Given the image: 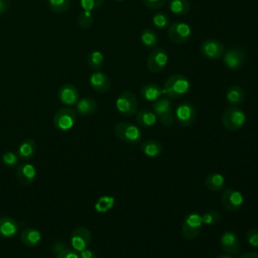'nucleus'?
Masks as SVG:
<instances>
[{
  "label": "nucleus",
  "instance_id": "f257e3e1",
  "mask_svg": "<svg viewBox=\"0 0 258 258\" xmlns=\"http://www.w3.org/2000/svg\"><path fill=\"white\" fill-rule=\"evenodd\" d=\"M190 88L188 78L182 74H174L166 79L162 87L163 94L171 99H178L184 96Z\"/></svg>",
  "mask_w": 258,
  "mask_h": 258
},
{
  "label": "nucleus",
  "instance_id": "f03ea898",
  "mask_svg": "<svg viewBox=\"0 0 258 258\" xmlns=\"http://www.w3.org/2000/svg\"><path fill=\"white\" fill-rule=\"evenodd\" d=\"M172 109L173 106L168 97H160L152 104V111L163 127H170L173 125L175 118Z\"/></svg>",
  "mask_w": 258,
  "mask_h": 258
},
{
  "label": "nucleus",
  "instance_id": "7ed1b4c3",
  "mask_svg": "<svg viewBox=\"0 0 258 258\" xmlns=\"http://www.w3.org/2000/svg\"><path fill=\"white\" fill-rule=\"evenodd\" d=\"M247 121L246 113L238 106L227 107L222 113V123L230 131L242 128Z\"/></svg>",
  "mask_w": 258,
  "mask_h": 258
},
{
  "label": "nucleus",
  "instance_id": "20e7f679",
  "mask_svg": "<svg viewBox=\"0 0 258 258\" xmlns=\"http://www.w3.org/2000/svg\"><path fill=\"white\" fill-rule=\"evenodd\" d=\"M115 134L116 136L131 145H135L139 143L142 137V133L140 130V127L138 125H135L131 122L127 121H122L116 124L115 126Z\"/></svg>",
  "mask_w": 258,
  "mask_h": 258
},
{
  "label": "nucleus",
  "instance_id": "39448f33",
  "mask_svg": "<svg viewBox=\"0 0 258 258\" xmlns=\"http://www.w3.org/2000/svg\"><path fill=\"white\" fill-rule=\"evenodd\" d=\"M116 109L120 115L125 117L135 115L138 111V101L136 96L130 91L121 93L116 100Z\"/></svg>",
  "mask_w": 258,
  "mask_h": 258
},
{
  "label": "nucleus",
  "instance_id": "423d86ee",
  "mask_svg": "<svg viewBox=\"0 0 258 258\" xmlns=\"http://www.w3.org/2000/svg\"><path fill=\"white\" fill-rule=\"evenodd\" d=\"M202 226V216L198 213H189L185 216L181 224V234L185 239L194 240L199 236Z\"/></svg>",
  "mask_w": 258,
  "mask_h": 258
},
{
  "label": "nucleus",
  "instance_id": "0eeeda50",
  "mask_svg": "<svg viewBox=\"0 0 258 258\" xmlns=\"http://www.w3.org/2000/svg\"><path fill=\"white\" fill-rule=\"evenodd\" d=\"M168 62V54L167 51L163 47H154L148 54L146 66L147 69L153 73L157 74L162 72Z\"/></svg>",
  "mask_w": 258,
  "mask_h": 258
},
{
  "label": "nucleus",
  "instance_id": "6e6552de",
  "mask_svg": "<svg viewBox=\"0 0 258 258\" xmlns=\"http://www.w3.org/2000/svg\"><path fill=\"white\" fill-rule=\"evenodd\" d=\"M201 54L208 59H221L225 53L224 44L215 38H207L200 45Z\"/></svg>",
  "mask_w": 258,
  "mask_h": 258
},
{
  "label": "nucleus",
  "instance_id": "1a4fd4ad",
  "mask_svg": "<svg viewBox=\"0 0 258 258\" xmlns=\"http://www.w3.org/2000/svg\"><path fill=\"white\" fill-rule=\"evenodd\" d=\"M77 121V113L71 108L58 109L53 115V125L57 130L68 131Z\"/></svg>",
  "mask_w": 258,
  "mask_h": 258
},
{
  "label": "nucleus",
  "instance_id": "9d476101",
  "mask_svg": "<svg viewBox=\"0 0 258 258\" xmlns=\"http://www.w3.org/2000/svg\"><path fill=\"white\" fill-rule=\"evenodd\" d=\"M167 35L169 39L174 43H185L191 36V27L185 22H173L168 26Z\"/></svg>",
  "mask_w": 258,
  "mask_h": 258
},
{
  "label": "nucleus",
  "instance_id": "9b49d317",
  "mask_svg": "<svg viewBox=\"0 0 258 258\" xmlns=\"http://www.w3.org/2000/svg\"><path fill=\"white\" fill-rule=\"evenodd\" d=\"M221 203L227 211L237 212L244 204V197L239 190L233 187L225 188L221 195Z\"/></svg>",
  "mask_w": 258,
  "mask_h": 258
},
{
  "label": "nucleus",
  "instance_id": "f8f14e48",
  "mask_svg": "<svg viewBox=\"0 0 258 258\" xmlns=\"http://www.w3.org/2000/svg\"><path fill=\"white\" fill-rule=\"evenodd\" d=\"M174 118L183 127L191 126L197 119V110L191 103L183 102L176 107Z\"/></svg>",
  "mask_w": 258,
  "mask_h": 258
},
{
  "label": "nucleus",
  "instance_id": "ddd939ff",
  "mask_svg": "<svg viewBox=\"0 0 258 258\" xmlns=\"http://www.w3.org/2000/svg\"><path fill=\"white\" fill-rule=\"evenodd\" d=\"M224 66L229 70H238L242 68L246 61V53L241 47H231L225 51L223 57Z\"/></svg>",
  "mask_w": 258,
  "mask_h": 258
},
{
  "label": "nucleus",
  "instance_id": "4468645a",
  "mask_svg": "<svg viewBox=\"0 0 258 258\" xmlns=\"http://www.w3.org/2000/svg\"><path fill=\"white\" fill-rule=\"evenodd\" d=\"M92 242V234L86 227L76 228L71 235L72 248L78 253L87 249Z\"/></svg>",
  "mask_w": 258,
  "mask_h": 258
},
{
  "label": "nucleus",
  "instance_id": "2eb2a0df",
  "mask_svg": "<svg viewBox=\"0 0 258 258\" xmlns=\"http://www.w3.org/2000/svg\"><path fill=\"white\" fill-rule=\"evenodd\" d=\"M220 245L226 254L235 256L240 252L241 244L238 236L232 231H225L220 238Z\"/></svg>",
  "mask_w": 258,
  "mask_h": 258
},
{
  "label": "nucleus",
  "instance_id": "dca6fc26",
  "mask_svg": "<svg viewBox=\"0 0 258 258\" xmlns=\"http://www.w3.org/2000/svg\"><path fill=\"white\" fill-rule=\"evenodd\" d=\"M89 82L92 89L100 94L107 93L111 88V79L107 74L100 71L92 73L89 78Z\"/></svg>",
  "mask_w": 258,
  "mask_h": 258
},
{
  "label": "nucleus",
  "instance_id": "f3484780",
  "mask_svg": "<svg viewBox=\"0 0 258 258\" xmlns=\"http://www.w3.org/2000/svg\"><path fill=\"white\" fill-rule=\"evenodd\" d=\"M16 178L24 185L31 184L36 178V168L31 163H21L16 168Z\"/></svg>",
  "mask_w": 258,
  "mask_h": 258
},
{
  "label": "nucleus",
  "instance_id": "a211bd4d",
  "mask_svg": "<svg viewBox=\"0 0 258 258\" xmlns=\"http://www.w3.org/2000/svg\"><path fill=\"white\" fill-rule=\"evenodd\" d=\"M58 99L66 106H73L79 101V91L73 84H64L58 90Z\"/></svg>",
  "mask_w": 258,
  "mask_h": 258
},
{
  "label": "nucleus",
  "instance_id": "6ab92c4d",
  "mask_svg": "<svg viewBox=\"0 0 258 258\" xmlns=\"http://www.w3.org/2000/svg\"><path fill=\"white\" fill-rule=\"evenodd\" d=\"M19 230L18 223L11 217H0V237L3 239H12Z\"/></svg>",
  "mask_w": 258,
  "mask_h": 258
},
{
  "label": "nucleus",
  "instance_id": "aec40b11",
  "mask_svg": "<svg viewBox=\"0 0 258 258\" xmlns=\"http://www.w3.org/2000/svg\"><path fill=\"white\" fill-rule=\"evenodd\" d=\"M41 233L35 228H25L20 233V241L26 247H37L41 243Z\"/></svg>",
  "mask_w": 258,
  "mask_h": 258
},
{
  "label": "nucleus",
  "instance_id": "412c9836",
  "mask_svg": "<svg viewBox=\"0 0 258 258\" xmlns=\"http://www.w3.org/2000/svg\"><path fill=\"white\" fill-rule=\"evenodd\" d=\"M140 95L142 99L147 102H155L163 95V91L159 85L154 83H147L141 87Z\"/></svg>",
  "mask_w": 258,
  "mask_h": 258
},
{
  "label": "nucleus",
  "instance_id": "4be33fe9",
  "mask_svg": "<svg viewBox=\"0 0 258 258\" xmlns=\"http://www.w3.org/2000/svg\"><path fill=\"white\" fill-rule=\"evenodd\" d=\"M98 108V104L95 99L91 97H85L80 99L76 104V111L83 117L93 115Z\"/></svg>",
  "mask_w": 258,
  "mask_h": 258
},
{
  "label": "nucleus",
  "instance_id": "5701e85b",
  "mask_svg": "<svg viewBox=\"0 0 258 258\" xmlns=\"http://www.w3.org/2000/svg\"><path fill=\"white\" fill-rule=\"evenodd\" d=\"M135 120L139 127L150 128L156 124L157 117L153 113V111H150L148 109H141L136 112Z\"/></svg>",
  "mask_w": 258,
  "mask_h": 258
},
{
  "label": "nucleus",
  "instance_id": "b1692460",
  "mask_svg": "<svg viewBox=\"0 0 258 258\" xmlns=\"http://www.w3.org/2000/svg\"><path fill=\"white\" fill-rule=\"evenodd\" d=\"M36 153V143L32 138L24 139L17 148V155L20 159L29 160Z\"/></svg>",
  "mask_w": 258,
  "mask_h": 258
},
{
  "label": "nucleus",
  "instance_id": "393cba45",
  "mask_svg": "<svg viewBox=\"0 0 258 258\" xmlns=\"http://www.w3.org/2000/svg\"><path fill=\"white\" fill-rule=\"evenodd\" d=\"M226 100L231 106H239L245 100V91L239 85H233L227 89Z\"/></svg>",
  "mask_w": 258,
  "mask_h": 258
},
{
  "label": "nucleus",
  "instance_id": "a878e982",
  "mask_svg": "<svg viewBox=\"0 0 258 258\" xmlns=\"http://www.w3.org/2000/svg\"><path fill=\"white\" fill-rule=\"evenodd\" d=\"M140 149L144 155L154 158L161 154L163 148L159 141L154 140V139H147L141 143Z\"/></svg>",
  "mask_w": 258,
  "mask_h": 258
},
{
  "label": "nucleus",
  "instance_id": "bb28decb",
  "mask_svg": "<svg viewBox=\"0 0 258 258\" xmlns=\"http://www.w3.org/2000/svg\"><path fill=\"white\" fill-rule=\"evenodd\" d=\"M205 185L211 191H220L225 186V178L217 172L209 173L205 178Z\"/></svg>",
  "mask_w": 258,
  "mask_h": 258
},
{
  "label": "nucleus",
  "instance_id": "cd10ccee",
  "mask_svg": "<svg viewBox=\"0 0 258 258\" xmlns=\"http://www.w3.org/2000/svg\"><path fill=\"white\" fill-rule=\"evenodd\" d=\"M168 8L174 15L182 16L190 11V2L188 0H168Z\"/></svg>",
  "mask_w": 258,
  "mask_h": 258
},
{
  "label": "nucleus",
  "instance_id": "c85d7f7f",
  "mask_svg": "<svg viewBox=\"0 0 258 258\" xmlns=\"http://www.w3.org/2000/svg\"><path fill=\"white\" fill-rule=\"evenodd\" d=\"M105 62L104 54L99 50H92L87 55V64L93 71H99Z\"/></svg>",
  "mask_w": 258,
  "mask_h": 258
},
{
  "label": "nucleus",
  "instance_id": "c756f323",
  "mask_svg": "<svg viewBox=\"0 0 258 258\" xmlns=\"http://www.w3.org/2000/svg\"><path fill=\"white\" fill-rule=\"evenodd\" d=\"M140 41L145 47H155L158 42V35L155 30L145 28L140 33Z\"/></svg>",
  "mask_w": 258,
  "mask_h": 258
},
{
  "label": "nucleus",
  "instance_id": "7c9ffc66",
  "mask_svg": "<svg viewBox=\"0 0 258 258\" xmlns=\"http://www.w3.org/2000/svg\"><path fill=\"white\" fill-rule=\"evenodd\" d=\"M115 204V199L112 196H102L95 204V210L98 213L108 212Z\"/></svg>",
  "mask_w": 258,
  "mask_h": 258
},
{
  "label": "nucleus",
  "instance_id": "2f4dec72",
  "mask_svg": "<svg viewBox=\"0 0 258 258\" xmlns=\"http://www.w3.org/2000/svg\"><path fill=\"white\" fill-rule=\"evenodd\" d=\"M221 214L220 212L216 211V210H210L205 212L202 215V222L203 225H207V226H214L217 225L220 221H221Z\"/></svg>",
  "mask_w": 258,
  "mask_h": 258
},
{
  "label": "nucleus",
  "instance_id": "473e14b6",
  "mask_svg": "<svg viewBox=\"0 0 258 258\" xmlns=\"http://www.w3.org/2000/svg\"><path fill=\"white\" fill-rule=\"evenodd\" d=\"M152 23L158 29H164V28L169 26L170 19H169V16L166 13L159 11V12H156L152 16Z\"/></svg>",
  "mask_w": 258,
  "mask_h": 258
},
{
  "label": "nucleus",
  "instance_id": "72a5a7b5",
  "mask_svg": "<svg viewBox=\"0 0 258 258\" xmlns=\"http://www.w3.org/2000/svg\"><path fill=\"white\" fill-rule=\"evenodd\" d=\"M77 22H78V25H79L81 28H84V29L90 28V27L93 25V23H94V17H93L92 11L83 10V11L79 14L78 19H77Z\"/></svg>",
  "mask_w": 258,
  "mask_h": 258
},
{
  "label": "nucleus",
  "instance_id": "f704fd0d",
  "mask_svg": "<svg viewBox=\"0 0 258 258\" xmlns=\"http://www.w3.org/2000/svg\"><path fill=\"white\" fill-rule=\"evenodd\" d=\"M71 5V0H48L49 8L55 13L66 12Z\"/></svg>",
  "mask_w": 258,
  "mask_h": 258
},
{
  "label": "nucleus",
  "instance_id": "c9c22d12",
  "mask_svg": "<svg viewBox=\"0 0 258 258\" xmlns=\"http://www.w3.org/2000/svg\"><path fill=\"white\" fill-rule=\"evenodd\" d=\"M18 155L17 153L11 151V150H7L2 154L1 160L3 162L4 165L8 166V167H15L18 164Z\"/></svg>",
  "mask_w": 258,
  "mask_h": 258
},
{
  "label": "nucleus",
  "instance_id": "e433bc0d",
  "mask_svg": "<svg viewBox=\"0 0 258 258\" xmlns=\"http://www.w3.org/2000/svg\"><path fill=\"white\" fill-rule=\"evenodd\" d=\"M104 2L105 0H80L83 10L88 11H93L100 8Z\"/></svg>",
  "mask_w": 258,
  "mask_h": 258
},
{
  "label": "nucleus",
  "instance_id": "4c0bfd02",
  "mask_svg": "<svg viewBox=\"0 0 258 258\" xmlns=\"http://www.w3.org/2000/svg\"><path fill=\"white\" fill-rule=\"evenodd\" d=\"M246 239L250 246L258 248V229H251L246 233Z\"/></svg>",
  "mask_w": 258,
  "mask_h": 258
},
{
  "label": "nucleus",
  "instance_id": "58836bf2",
  "mask_svg": "<svg viewBox=\"0 0 258 258\" xmlns=\"http://www.w3.org/2000/svg\"><path fill=\"white\" fill-rule=\"evenodd\" d=\"M55 258H79V253L74 249L66 247L60 252L55 254Z\"/></svg>",
  "mask_w": 258,
  "mask_h": 258
},
{
  "label": "nucleus",
  "instance_id": "ea45409f",
  "mask_svg": "<svg viewBox=\"0 0 258 258\" xmlns=\"http://www.w3.org/2000/svg\"><path fill=\"white\" fill-rule=\"evenodd\" d=\"M144 6H146L149 9H158L162 7L166 0H141Z\"/></svg>",
  "mask_w": 258,
  "mask_h": 258
},
{
  "label": "nucleus",
  "instance_id": "a19ab883",
  "mask_svg": "<svg viewBox=\"0 0 258 258\" xmlns=\"http://www.w3.org/2000/svg\"><path fill=\"white\" fill-rule=\"evenodd\" d=\"M79 258H97V255L93 250L87 248L79 252Z\"/></svg>",
  "mask_w": 258,
  "mask_h": 258
},
{
  "label": "nucleus",
  "instance_id": "79ce46f5",
  "mask_svg": "<svg viewBox=\"0 0 258 258\" xmlns=\"http://www.w3.org/2000/svg\"><path fill=\"white\" fill-rule=\"evenodd\" d=\"M66 247H67L66 244H63V243L60 242V241H56L55 243H53L51 250H52V252H53L54 255H55V254H57L58 252H60L62 249H64Z\"/></svg>",
  "mask_w": 258,
  "mask_h": 258
},
{
  "label": "nucleus",
  "instance_id": "37998d69",
  "mask_svg": "<svg viewBox=\"0 0 258 258\" xmlns=\"http://www.w3.org/2000/svg\"><path fill=\"white\" fill-rule=\"evenodd\" d=\"M9 9V1L8 0H0V16L4 15Z\"/></svg>",
  "mask_w": 258,
  "mask_h": 258
},
{
  "label": "nucleus",
  "instance_id": "c03bdc74",
  "mask_svg": "<svg viewBox=\"0 0 258 258\" xmlns=\"http://www.w3.org/2000/svg\"><path fill=\"white\" fill-rule=\"evenodd\" d=\"M239 258H258V253H255V252L246 253V254L241 255Z\"/></svg>",
  "mask_w": 258,
  "mask_h": 258
},
{
  "label": "nucleus",
  "instance_id": "a18cd8bd",
  "mask_svg": "<svg viewBox=\"0 0 258 258\" xmlns=\"http://www.w3.org/2000/svg\"><path fill=\"white\" fill-rule=\"evenodd\" d=\"M216 258H233V257L229 254H221V255H218Z\"/></svg>",
  "mask_w": 258,
  "mask_h": 258
},
{
  "label": "nucleus",
  "instance_id": "49530a36",
  "mask_svg": "<svg viewBox=\"0 0 258 258\" xmlns=\"http://www.w3.org/2000/svg\"><path fill=\"white\" fill-rule=\"evenodd\" d=\"M113 1H115V2H123L124 0H113Z\"/></svg>",
  "mask_w": 258,
  "mask_h": 258
}]
</instances>
